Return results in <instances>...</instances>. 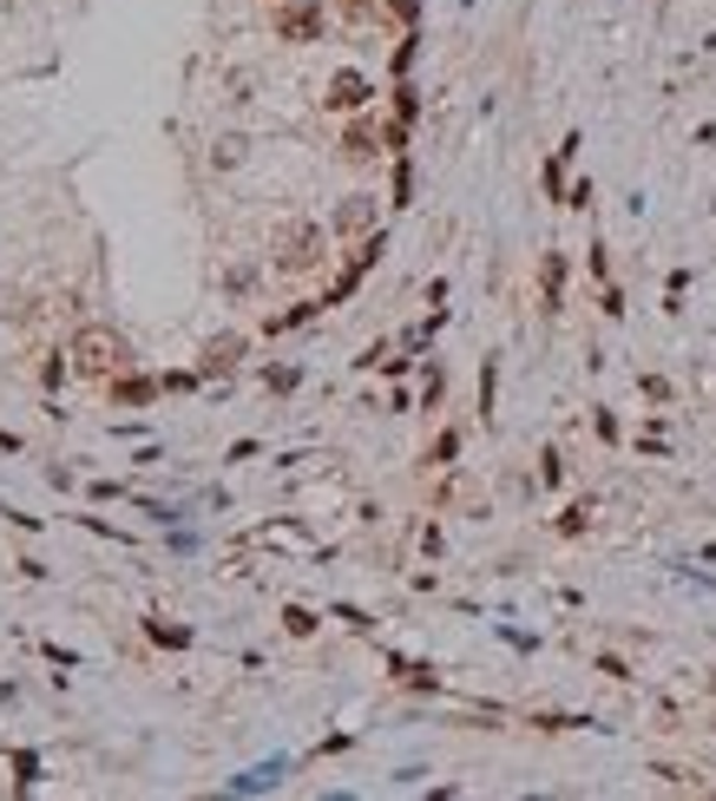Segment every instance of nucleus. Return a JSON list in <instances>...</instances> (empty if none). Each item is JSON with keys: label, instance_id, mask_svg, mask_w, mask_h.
<instances>
[{"label": "nucleus", "instance_id": "nucleus-1", "mask_svg": "<svg viewBox=\"0 0 716 801\" xmlns=\"http://www.w3.org/2000/svg\"><path fill=\"white\" fill-rule=\"evenodd\" d=\"M66 355H72V368H79V375H105V381H112L118 368H132V342H125L118 329H105V322H86V329L72 335V348H66Z\"/></svg>", "mask_w": 716, "mask_h": 801}, {"label": "nucleus", "instance_id": "nucleus-2", "mask_svg": "<svg viewBox=\"0 0 716 801\" xmlns=\"http://www.w3.org/2000/svg\"><path fill=\"white\" fill-rule=\"evenodd\" d=\"M316 263H322V224H303V217L283 224L276 230V270L296 276V270H316Z\"/></svg>", "mask_w": 716, "mask_h": 801}, {"label": "nucleus", "instance_id": "nucleus-3", "mask_svg": "<svg viewBox=\"0 0 716 801\" xmlns=\"http://www.w3.org/2000/svg\"><path fill=\"white\" fill-rule=\"evenodd\" d=\"M276 33L296 39V46L316 39V33H322V0H283V7H276Z\"/></svg>", "mask_w": 716, "mask_h": 801}, {"label": "nucleus", "instance_id": "nucleus-4", "mask_svg": "<svg viewBox=\"0 0 716 801\" xmlns=\"http://www.w3.org/2000/svg\"><path fill=\"white\" fill-rule=\"evenodd\" d=\"M368 99H375L368 72H336V79H329V92H322V105H329V112H362Z\"/></svg>", "mask_w": 716, "mask_h": 801}, {"label": "nucleus", "instance_id": "nucleus-5", "mask_svg": "<svg viewBox=\"0 0 716 801\" xmlns=\"http://www.w3.org/2000/svg\"><path fill=\"white\" fill-rule=\"evenodd\" d=\"M158 394H164V381H151V375H125L118 368V381H112V408H145Z\"/></svg>", "mask_w": 716, "mask_h": 801}, {"label": "nucleus", "instance_id": "nucleus-6", "mask_svg": "<svg viewBox=\"0 0 716 801\" xmlns=\"http://www.w3.org/2000/svg\"><path fill=\"white\" fill-rule=\"evenodd\" d=\"M362 230H375V197H349V204H336V237H362Z\"/></svg>", "mask_w": 716, "mask_h": 801}, {"label": "nucleus", "instance_id": "nucleus-7", "mask_svg": "<svg viewBox=\"0 0 716 801\" xmlns=\"http://www.w3.org/2000/svg\"><path fill=\"white\" fill-rule=\"evenodd\" d=\"M243 362V335H217L211 348H204V375H224V368H237Z\"/></svg>", "mask_w": 716, "mask_h": 801}, {"label": "nucleus", "instance_id": "nucleus-8", "mask_svg": "<svg viewBox=\"0 0 716 801\" xmlns=\"http://www.w3.org/2000/svg\"><path fill=\"white\" fill-rule=\"evenodd\" d=\"M375 151H382V145H375V125H349V138H342V158H349V164H368Z\"/></svg>", "mask_w": 716, "mask_h": 801}, {"label": "nucleus", "instance_id": "nucleus-9", "mask_svg": "<svg viewBox=\"0 0 716 801\" xmlns=\"http://www.w3.org/2000/svg\"><path fill=\"white\" fill-rule=\"evenodd\" d=\"M539 276H546V309H559V289H566V263H559V256H546V270H539Z\"/></svg>", "mask_w": 716, "mask_h": 801}, {"label": "nucleus", "instance_id": "nucleus-10", "mask_svg": "<svg viewBox=\"0 0 716 801\" xmlns=\"http://www.w3.org/2000/svg\"><path fill=\"white\" fill-rule=\"evenodd\" d=\"M454 454H461V434H441V440H434V467H447Z\"/></svg>", "mask_w": 716, "mask_h": 801}, {"label": "nucleus", "instance_id": "nucleus-11", "mask_svg": "<svg viewBox=\"0 0 716 801\" xmlns=\"http://www.w3.org/2000/svg\"><path fill=\"white\" fill-rule=\"evenodd\" d=\"M388 7H395V13H401V20H414V0H388Z\"/></svg>", "mask_w": 716, "mask_h": 801}, {"label": "nucleus", "instance_id": "nucleus-12", "mask_svg": "<svg viewBox=\"0 0 716 801\" xmlns=\"http://www.w3.org/2000/svg\"><path fill=\"white\" fill-rule=\"evenodd\" d=\"M270 7H283V0H270Z\"/></svg>", "mask_w": 716, "mask_h": 801}]
</instances>
